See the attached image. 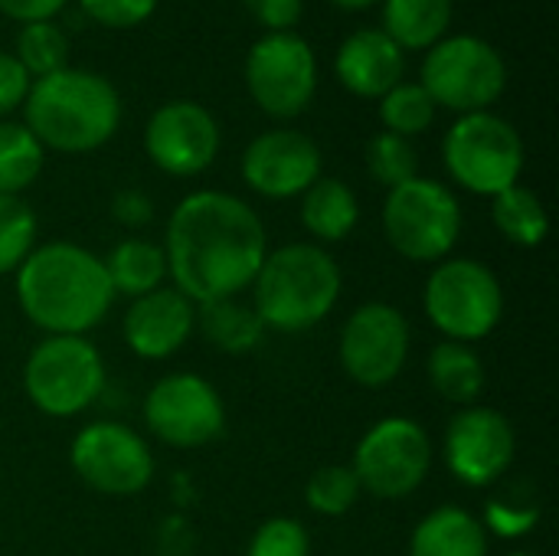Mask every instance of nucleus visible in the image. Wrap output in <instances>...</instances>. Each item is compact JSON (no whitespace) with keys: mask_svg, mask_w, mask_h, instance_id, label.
Wrapping results in <instances>:
<instances>
[{"mask_svg":"<svg viewBox=\"0 0 559 556\" xmlns=\"http://www.w3.org/2000/svg\"><path fill=\"white\" fill-rule=\"evenodd\" d=\"M23 387L46 416H75L105 387L102 354L79 334H49L29 351Z\"/></svg>","mask_w":559,"mask_h":556,"instance_id":"8","label":"nucleus"},{"mask_svg":"<svg viewBox=\"0 0 559 556\" xmlns=\"http://www.w3.org/2000/svg\"><path fill=\"white\" fill-rule=\"evenodd\" d=\"M246 85L272 118L301 115L318 88V59L298 33H265L246 56Z\"/></svg>","mask_w":559,"mask_h":556,"instance_id":"10","label":"nucleus"},{"mask_svg":"<svg viewBox=\"0 0 559 556\" xmlns=\"http://www.w3.org/2000/svg\"><path fill=\"white\" fill-rule=\"evenodd\" d=\"M380 118L390 134L413 138L436 121V102L419 82H400L380 98Z\"/></svg>","mask_w":559,"mask_h":556,"instance_id":"29","label":"nucleus"},{"mask_svg":"<svg viewBox=\"0 0 559 556\" xmlns=\"http://www.w3.org/2000/svg\"><path fill=\"white\" fill-rule=\"evenodd\" d=\"M252 311L265 328L295 334L331 315L341 298L337 262L311 242H292L265 256L252 279Z\"/></svg>","mask_w":559,"mask_h":556,"instance_id":"4","label":"nucleus"},{"mask_svg":"<svg viewBox=\"0 0 559 556\" xmlns=\"http://www.w3.org/2000/svg\"><path fill=\"white\" fill-rule=\"evenodd\" d=\"M197 311L177 288H157L131 301L124 315V341L138 357L164 360L177 354L193 334Z\"/></svg>","mask_w":559,"mask_h":556,"instance_id":"18","label":"nucleus"},{"mask_svg":"<svg viewBox=\"0 0 559 556\" xmlns=\"http://www.w3.org/2000/svg\"><path fill=\"white\" fill-rule=\"evenodd\" d=\"M197 321H200L206 341L226 354H246L265 334V324L259 321V315L252 308L239 305L236 298H219V301L200 305Z\"/></svg>","mask_w":559,"mask_h":556,"instance_id":"25","label":"nucleus"},{"mask_svg":"<svg viewBox=\"0 0 559 556\" xmlns=\"http://www.w3.org/2000/svg\"><path fill=\"white\" fill-rule=\"evenodd\" d=\"M36 239V216L20 197L0 193V275L23 265V259L33 252Z\"/></svg>","mask_w":559,"mask_h":556,"instance_id":"31","label":"nucleus"},{"mask_svg":"<svg viewBox=\"0 0 559 556\" xmlns=\"http://www.w3.org/2000/svg\"><path fill=\"white\" fill-rule=\"evenodd\" d=\"M445 462L452 475L472 488L498 482L514 462V429L491 406L462 410L445 433Z\"/></svg>","mask_w":559,"mask_h":556,"instance_id":"16","label":"nucleus"},{"mask_svg":"<svg viewBox=\"0 0 559 556\" xmlns=\"http://www.w3.org/2000/svg\"><path fill=\"white\" fill-rule=\"evenodd\" d=\"M537 508L534 505H508V501H491L485 511V524L498 534V537H521L537 524Z\"/></svg>","mask_w":559,"mask_h":556,"instance_id":"35","label":"nucleus"},{"mask_svg":"<svg viewBox=\"0 0 559 556\" xmlns=\"http://www.w3.org/2000/svg\"><path fill=\"white\" fill-rule=\"evenodd\" d=\"M151 433L177 449H197L223 433L226 410L216 387L197 374H170L157 380L144 400Z\"/></svg>","mask_w":559,"mask_h":556,"instance_id":"12","label":"nucleus"},{"mask_svg":"<svg viewBox=\"0 0 559 556\" xmlns=\"http://www.w3.org/2000/svg\"><path fill=\"white\" fill-rule=\"evenodd\" d=\"M419 85L436 108L442 105L459 115L488 111L508 88V66L488 39L455 33L429 49Z\"/></svg>","mask_w":559,"mask_h":556,"instance_id":"5","label":"nucleus"},{"mask_svg":"<svg viewBox=\"0 0 559 556\" xmlns=\"http://www.w3.org/2000/svg\"><path fill=\"white\" fill-rule=\"evenodd\" d=\"M167 272L174 288L197 305L236 298L252 285L269 256L255 210L219 190H200L177 203L167 223Z\"/></svg>","mask_w":559,"mask_h":556,"instance_id":"1","label":"nucleus"},{"mask_svg":"<svg viewBox=\"0 0 559 556\" xmlns=\"http://www.w3.org/2000/svg\"><path fill=\"white\" fill-rule=\"evenodd\" d=\"M452 23V0H386L383 33L400 49H432Z\"/></svg>","mask_w":559,"mask_h":556,"instance_id":"22","label":"nucleus"},{"mask_svg":"<svg viewBox=\"0 0 559 556\" xmlns=\"http://www.w3.org/2000/svg\"><path fill=\"white\" fill-rule=\"evenodd\" d=\"M246 184L272 200H288L305 193L321 177L318 144L292 128H275L259 134L242 154Z\"/></svg>","mask_w":559,"mask_h":556,"instance_id":"17","label":"nucleus"},{"mask_svg":"<svg viewBox=\"0 0 559 556\" xmlns=\"http://www.w3.org/2000/svg\"><path fill=\"white\" fill-rule=\"evenodd\" d=\"M360 482L354 475V469L347 465H324L311 475L308 488H305V498L311 505V511L324 514V518H341L347 514L357 498H360Z\"/></svg>","mask_w":559,"mask_h":556,"instance_id":"32","label":"nucleus"},{"mask_svg":"<svg viewBox=\"0 0 559 556\" xmlns=\"http://www.w3.org/2000/svg\"><path fill=\"white\" fill-rule=\"evenodd\" d=\"M491 216H495V226L501 229V236H508L514 246H524V249H534L547 239V229H550V220H547V210L540 203V197L521 184L501 190L498 197H491Z\"/></svg>","mask_w":559,"mask_h":556,"instance_id":"26","label":"nucleus"},{"mask_svg":"<svg viewBox=\"0 0 559 556\" xmlns=\"http://www.w3.org/2000/svg\"><path fill=\"white\" fill-rule=\"evenodd\" d=\"M43 170V144L26 125L0 121V193L20 197Z\"/></svg>","mask_w":559,"mask_h":556,"instance_id":"27","label":"nucleus"},{"mask_svg":"<svg viewBox=\"0 0 559 556\" xmlns=\"http://www.w3.org/2000/svg\"><path fill=\"white\" fill-rule=\"evenodd\" d=\"M308 551H311V544L298 521L272 518L255 531L246 556H308Z\"/></svg>","mask_w":559,"mask_h":556,"instance_id":"33","label":"nucleus"},{"mask_svg":"<svg viewBox=\"0 0 559 556\" xmlns=\"http://www.w3.org/2000/svg\"><path fill=\"white\" fill-rule=\"evenodd\" d=\"M367 170L373 180H380L383 187H400L413 177H419V154L409 144V138L400 134H373L367 144Z\"/></svg>","mask_w":559,"mask_h":556,"instance_id":"30","label":"nucleus"},{"mask_svg":"<svg viewBox=\"0 0 559 556\" xmlns=\"http://www.w3.org/2000/svg\"><path fill=\"white\" fill-rule=\"evenodd\" d=\"M511 556H537V554H511Z\"/></svg>","mask_w":559,"mask_h":556,"instance_id":"41","label":"nucleus"},{"mask_svg":"<svg viewBox=\"0 0 559 556\" xmlns=\"http://www.w3.org/2000/svg\"><path fill=\"white\" fill-rule=\"evenodd\" d=\"M445 170L472 193L498 197L524 170V141L511 121L491 111L462 115L442 141Z\"/></svg>","mask_w":559,"mask_h":556,"instance_id":"6","label":"nucleus"},{"mask_svg":"<svg viewBox=\"0 0 559 556\" xmlns=\"http://www.w3.org/2000/svg\"><path fill=\"white\" fill-rule=\"evenodd\" d=\"M111 216L124 226H147L154 220V203L141 190H118L111 200Z\"/></svg>","mask_w":559,"mask_h":556,"instance_id":"38","label":"nucleus"},{"mask_svg":"<svg viewBox=\"0 0 559 556\" xmlns=\"http://www.w3.org/2000/svg\"><path fill=\"white\" fill-rule=\"evenodd\" d=\"M432 465V446L416 419H380L354 452V475L360 488L377 498L396 501L413 495Z\"/></svg>","mask_w":559,"mask_h":556,"instance_id":"11","label":"nucleus"},{"mask_svg":"<svg viewBox=\"0 0 559 556\" xmlns=\"http://www.w3.org/2000/svg\"><path fill=\"white\" fill-rule=\"evenodd\" d=\"M246 7L269 33H288L301 16L305 0H246Z\"/></svg>","mask_w":559,"mask_h":556,"instance_id":"37","label":"nucleus"},{"mask_svg":"<svg viewBox=\"0 0 559 556\" xmlns=\"http://www.w3.org/2000/svg\"><path fill=\"white\" fill-rule=\"evenodd\" d=\"M33 79L26 75V69L16 62V56L0 49V118L10 115L13 108H20L26 102Z\"/></svg>","mask_w":559,"mask_h":556,"instance_id":"36","label":"nucleus"},{"mask_svg":"<svg viewBox=\"0 0 559 556\" xmlns=\"http://www.w3.org/2000/svg\"><path fill=\"white\" fill-rule=\"evenodd\" d=\"M409 556H488L485 524L465 508H436L413 531Z\"/></svg>","mask_w":559,"mask_h":556,"instance_id":"20","label":"nucleus"},{"mask_svg":"<svg viewBox=\"0 0 559 556\" xmlns=\"http://www.w3.org/2000/svg\"><path fill=\"white\" fill-rule=\"evenodd\" d=\"M75 475L102 495H138L151 485L154 456L144 439L121 423H92L72 442Z\"/></svg>","mask_w":559,"mask_h":556,"instance_id":"13","label":"nucleus"},{"mask_svg":"<svg viewBox=\"0 0 559 556\" xmlns=\"http://www.w3.org/2000/svg\"><path fill=\"white\" fill-rule=\"evenodd\" d=\"M16 62L26 69L29 79H46L69 62V39L66 33L46 20V23H26L16 39Z\"/></svg>","mask_w":559,"mask_h":556,"instance_id":"28","label":"nucleus"},{"mask_svg":"<svg viewBox=\"0 0 559 556\" xmlns=\"http://www.w3.org/2000/svg\"><path fill=\"white\" fill-rule=\"evenodd\" d=\"M409 357V324L383 301L357 308L341 331V364L360 387H386Z\"/></svg>","mask_w":559,"mask_h":556,"instance_id":"14","label":"nucleus"},{"mask_svg":"<svg viewBox=\"0 0 559 556\" xmlns=\"http://www.w3.org/2000/svg\"><path fill=\"white\" fill-rule=\"evenodd\" d=\"M360 220L354 190L337 177H318L301 200V223L311 236L324 242H341Z\"/></svg>","mask_w":559,"mask_h":556,"instance_id":"21","label":"nucleus"},{"mask_svg":"<svg viewBox=\"0 0 559 556\" xmlns=\"http://www.w3.org/2000/svg\"><path fill=\"white\" fill-rule=\"evenodd\" d=\"M23 115V125L43 147L62 154H88L108 144L118 131L121 95L105 75L66 66L29 85Z\"/></svg>","mask_w":559,"mask_h":556,"instance_id":"3","label":"nucleus"},{"mask_svg":"<svg viewBox=\"0 0 559 556\" xmlns=\"http://www.w3.org/2000/svg\"><path fill=\"white\" fill-rule=\"evenodd\" d=\"M144 147L154 167L170 177L203 174L219 154V125L197 102H167L160 105L144 131Z\"/></svg>","mask_w":559,"mask_h":556,"instance_id":"15","label":"nucleus"},{"mask_svg":"<svg viewBox=\"0 0 559 556\" xmlns=\"http://www.w3.org/2000/svg\"><path fill=\"white\" fill-rule=\"evenodd\" d=\"M341 85L357 98H383L393 85L403 82V49L383 29L350 33L334 59Z\"/></svg>","mask_w":559,"mask_h":556,"instance_id":"19","label":"nucleus"},{"mask_svg":"<svg viewBox=\"0 0 559 556\" xmlns=\"http://www.w3.org/2000/svg\"><path fill=\"white\" fill-rule=\"evenodd\" d=\"M429 380L442 400L472 406L485 390V364L468 344L445 341L429 354Z\"/></svg>","mask_w":559,"mask_h":556,"instance_id":"24","label":"nucleus"},{"mask_svg":"<svg viewBox=\"0 0 559 556\" xmlns=\"http://www.w3.org/2000/svg\"><path fill=\"white\" fill-rule=\"evenodd\" d=\"M426 315L449 341H481L504 315L501 282L475 259H449L426 282Z\"/></svg>","mask_w":559,"mask_h":556,"instance_id":"9","label":"nucleus"},{"mask_svg":"<svg viewBox=\"0 0 559 556\" xmlns=\"http://www.w3.org/2000/svg\"><path fill=\"white\" fill-rule=\"evenodd\" d=\"M16 298L36 328L82 338L108 315L115 288L98 256L75 242H46L16 269Z\"/></svg>","mask_w":559,"mask_h":556,"instance_id":"2","label":"nucleus"},{"mask_svg":"<svg viewBox=\"0 0 559 556\" xmlns=\"http://www.w3.org/2000/svg\"><path fill=\"white\" fill-rule=\"evenodd\" d=\"M88 20L108 29H131L154 16L157 0H79Z\"/></svg>","mask_w":559,"mask_h":556,"instance_id":"34","label":"nucleus"},{"mask_svg":"<svg viewBox=\"0 0 559 556\" xmlns=\"http://www.w3.org/2000/svg\"><path fill=\"white\" fill-rule=\"evenodd\" d=\"M69 0H0V13L16 23H46L52 20Z\"/></svg>","mask_w":559,"mask_h":556,"instance_id":"39","label":"nucleus"},{"mask_svg":"<svg viewBox=\"0 0 559 556\" xmlns=\"http://www.w3.org/2000/svg\"><path fill=\"white\" fill-rule=\"evenodd\" d=\"M105 262L108 282L115 292L128 298H141L147 292L164 288L167 279V256L157 242L151 239H121Z\"/></svg>","mask_w":559,"mask_h":556,"instance_id":"23","label":"nucleus"},{"mask_svg":"<svg viewBox=\"0 0 559 556\" xmlns=\"http://www.w3.org/2000/svg\"><path fill=\"white\" fill-rule=\"evenodd\" d=\"M341 10H367V7H373L377 0H334Z\"/></svg>","mask_w":559,"mask_h":556,"instance_id":"40","label":"nucleus"},{"mask_svg":"<svg viewBox=\"0 0 559 556\" xmlns=\"http://www.w3.org/2000/svg\"><path fill=\"white\" fill-rule=\"evenodd\" d=\"M383 229L400 256L413 262H439L459 242L462 206L445 184L413 177L390 190L383 203Z\"/></svg>","mask_w":559,"mask_h":556,"instance_id":"7","label":"nucleus"}]
</instances>
